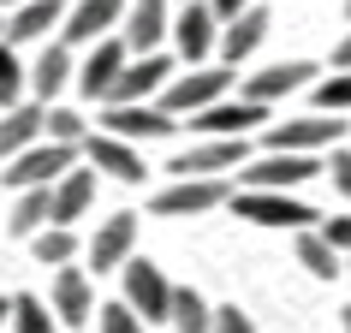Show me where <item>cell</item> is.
<instances>
[{"mask_svg":"<svg viewBox=\"0 0 351 333\" xmlns=\"http://www.w3.org/2000/svg\"><path fill=\"white\" fill-rule=\"evenodd\" d=\"M30 250H36L42 268H66V262L77 256V232H72V226H54V221H48L36 238H30Z\"/></svg>","mask_w":351,"mask_h":333,"instance_id":"27","label":"cell"},{"mask_svg":"<svg viewBox=\"0 0 351 333\" xmlns=\"http://www.w3.org/2000/svg\"><path fill=\"white\" fill-rule=\"evenodd\" d=\"M101 131L137 143V137H173L179 119H173L161 101H101Z\"/></svg>","mask_w":351,"mask_h":333,"instance_id":"6","label":"cell"},{"mask_svg":"<svg viewBox=\"0 0 351 333\" xmlns=\"http://www.w3.org/2000/svg\"><path fill=\"white\" fill-rule=\"evenodd\" d=\"M351 108V72H333L315 84V113H346Z\"/></svg>","mask_w":351,"mask_h":333,"instance_id":"33","label":"cell"},{"mask_svg":"<svg viewBox=\"0 0 351 333\" xmlns=\"http://www.w3.org/2000/svg\"><path fill=\"white\" fill-rule=\"evenodd\" d=\"M72 72H77V66H72V48H66V42H48V48H42V60L30 66V84H24V90H30V101L54 108V95L72 84Z\"/></svg>","mask_w":351,"mask_h":333,"instance_id":"21","label":"cell"},{"mask_svg":"<svg viewBox=\"0 0 351 333\" xmlns=\"http://www.w3.org/2000/svg\"><path fill=\"white\" fill-rule=\"evenodd\" d=\"M95 333H143V315L131 310L125 297H119V304H101V310H95Z\"/></svg>","mask_w":351,"mask_h":333,"instance_id":"32","label":"cell"},{"mask_svg":"<svg viewBox=\"0 0 351 333\" xmlns=\"http://www.w3.org/2000/svg\"><path fill=\"white\" fill-rule=\"evenodd\" d=\"M226 203H232V214L250 221V226H286V232H304V226L322 221L310 203H298L292 190H232Z\"/></svg>","mask_w":351,"mask_h":333,"instance_id":"2","label":"cell"},{"mask_svg":"<svg viewBox=\"0 0 351 333\" xmlns=\"http://www.w3.org/2000/svg\"><path fill=\"white\" fill-rule=\"evenodd\" d=\"M131 250H137V214H131V208H119V214H108V221L95 226V238H90V268H95V274H113V268H125Z\"/></svg>","mask_w":351,"mask_h":333,"instance_id":"18","label":"cell"},{"mask_svg":"<svg viewBox=\"0 0 351 333\" xmlns=\"http://www.w3.org/2000/svg\"><path fill=\"white\" fill-rule=\"evenodd\" d=\"M268 12H262V6H244L239 18H226V30H221V42H215V48H221V60L226 66H244V60L256 54L262 42H268Z\"/></svg>","mask_w":351,"mask_h":333,"instance_id":"20","label":"cell"},{"mask_svg":"<svg viewBox=\"0 0 351 333\" xmlns=\"http://www.w3.org/2000/svg\"><path fill=\"white\" fill-rule=\"evenodd\" d=\"M131 0H72L66 6V24H60V42L66 48H90V42L113 36L119 30V18H125Z\"/></svg>","mask_w":351,"mask_h":333,"instance_id":"11","label":"cell"},{"mask_svg":"<svg viewBox=\"0 0 351 333\" xmlns=\"http://www.w3.org/2000/svg\"><path fill=\"white\" fill-rule=\"evenodd\" d=\"M95 203V166L90 173H77V166H66L54 179V226H77L84 214H90Z\"/></svg>","mask_w":351,"mask_h":333,"instance_id":"24","label":"cell"},{"mask_svg":"<svg viewBox=\"0 0 351 333\" xmlns=\"http://www.w3.org/2000/svg\"><path fill=\"white\" fill-rule=\"evenodd\" d=\"M298 262H304L315 280H333V274H339V250H333L315 226H304V232H298Z\"/></svg>","mask_w":351,"mask_h":333,"instance_id":"28","label":"cell"},{"mask_svg":"<svg viewBox=\"0 0 351 333\" xmlns=\"http://www.w3.org/2000/svg\"><path fill=\"white\" fill-rule=\"evenodd\" d=\"M315 77L310 60H280V66H262V72L239 77V95H250V101H262V108H274V101H286L292 90H304Z\"/></svg>","mask_w":351,"mask_h":333,"instance_id":"17","label":"cell"},{"mask_svg":"<svg viewBox=\"0 0 351 333\" xmlns=\"http://www.w3.org/2000/svg\"><path fill=\"white\" fill-rule=\"evenodd\" d=\"M339 113H304V119H286V125H262V143L268 149H298V155H322V149L339 143Z\"/></svg>","mask_w":351,"mask_h":333,"instance_id":"10","label":"cell"},{"mask_svg":"<svg viewBox=\"0 0 351 333\" xmlns=\"http://www.w3.org/2000/svg\"><path fill=\"white\" fill-rule=\"evenodd\" d=\"M215 42H221V18L208 12V0H185L179 12H173V48L185 66H203L215 54Z\"/></svg>","mask_w":351,"mask_h":333,"instance_id":"13","label":"cell"},{"mask_svg":"<svg viewBox=\"0 0 351 333\" xmlns=\"http://www.w3.org/2000/svg\"><path fill=\"white\" fill-rule=\"evenodd\" d=\"M167 77H173V60H167L161 48H155V54H131L125 72L113 77L108 101H155V95L167 90Z\"/></svg>","mask_w":351,"mask_h":333,"instance_id":"16","label":"cell"},{"mask_svg":"<svg viewBox=\"0 0 351 333\" xmlns=\"http://www.w3.org/2000/svg\"><path fill=\"white\" fill-rule=\"evenodd\" d=\"M48 310H54L60 321H66V328H84V321L95 315V292H90V274L66 262V268L54 274V297H48Z\"/></svg>","mask_w":351,"mask_h":333,"instance_id":"19","label":"cell"},{"mask_svg":"<svg viewBox=\"0 0 351 333\" xmlns=\"http://www.w3.org/2000/svg\"><path fill=\"white\" fill-rule=\"evenodd\" d=\"M6 321H12V297H0V328H6Z\"/></svg>","mask_w":351,"mask_h":333,"instance_id":"39","label":"cell"},{"mask_svg":"<svg viewBox=\"0 0 351 333\" xmlns=\"http://www.w3.org/2000/svg\"><path fill=\"white\" fill-rule=\"evenodd\" d=\"M125 60H131V48L119 36H101V42H90V60L72 72V84H77V95L84 101H108V90H113V77L125 72Z\"/></svg>","mask_w":351,"mask_h":333,"instance_id":"15","label":"cell"},{"mask_svg":"<svg viewBox=\"0 0 351 333\" xmlns=\"http://www.w3.org/2000/svg\"><path fill=\"white\" fill-rule=\"evenodd\" d=\"M226 90H232V72H226V66H191L185 77H167L161 108L173 113V119H191V113H203L208 101H221Z\"/></svg>","mask_w":351,"mask_h":333,"instance_id":"3","label":"cell"},{"mask_svg":"<svg viewBox=\"0 0 351 333\" xmlns=\"http://www.w3.org/2000/svg\"><path fill=\"white\" fill-rule=\"evenodd\" d=\"M12 333H60V315L42 304V297L19 292L12 297Z\"/></svg>","mask_w":351,"mask_h":333,"instance_id":"29","label":"cell"},{"mask_svg":"<svg viewBox=\"0 0 351 333\" xmlns=\"http://www.w3.org/2000/svg\"><path fill=\"white\" fill-rule=\"evenodd\" d=\"M333 72H351V36L339 42V48H333Z\"/></svg>","mask_w":351,"mask_h":333,"instance_id":"38","label":"cell"},{"mask_svg":"<svg viewBox=\"0 0 351 333\" xmlns=\"http://www.w3.org/2000/svg\"><path fill=\"white\" fill-rule=\"evenodd\" d=\"M322 173H328V179H333V190H339V197L351 203V149H339V143H333V149H328V166H322Z\"/></svg>","mask_w":351,"mask_h":333,"instance_id":"34","label":"cell"},{"mask_svg":"<svg viewBox=\"0 0 351 333\" xmlns=\"http://www.w3.org/2000/svg\"><path fill=\"white\" fill-rule=\"evenodd\" d=\"M244 6H250V0H208V12H215V18H239V12H244Z\"/></svg>","mask_w":351,"mask_h":333,"instance_id":"37","label":"cell"},{"mask_svg":"<svg viewBox=\"0 0 351 333\" xmlns=\"http://www.w3.org/2000/svg\"><path fill=\"white\" fill-rule=\"evenodd\" d=\"M66 24V0H24V6H12L6 12V42L19 48V42H42L48 30H60Z\"/></svg>","mask_w":351,"mask_h":333,"instance_id":"22","label":"cell"},{"mask_svg":"<svg viewBox=\"0 0 351 333\" xmlns=\"http://www.w3.org/2000/svg\"><path fill=\"white\" fill-rule=\"evenodd\" d=\"M226 197H232L226 173H215V179H179V185H167L161 197H155V214H161V221H191V214L221 208Z\"/></svg>","mask_w":351,"mask_h":333,"instance_id":"9","label":"cell"},{"mask_svg":"<svg viewBox=\"0 0 351 333\" xmlns=\"http://www.w3.org/2000/svg\"><path fill=\"white\" fill-rule=\"evenodd\" d=\"M66 166H77V149L72 143H30L19 149L12 161H6V173H0V185H12V190H30V185H54Z\"/></svg>","mask_w":351,"mask_h":333,"instance_id":"5","label":"cell"},{"mask_svg":"<svg viewBox=\"0 0 351 333\" xmlns=\"http://www.w3.org/2000/svg\"><path fill=\"white\" fill-rule=\"evenodd\" d=\"M42 137H54V143H84L90 137V125H84V113H72V108H48L42 113Z\"/></svg>","mask_w":351,"mask_h":333,"instance_id":"30","label":"cell"},{"mask_svg":"<svg viewBox=\"0 0 351 333\" xmlns=\"http://www.w3.org/2000/svg\"><path fill=\"white\" fill-rule=\"evenodd\" d=\"M0 36H6V12H0Z\"/></svg>","mask_w":351,"mask_h":333,"instance_id":"41","label":"cell"},{"mask_svg":"<svg viewBox=\"0 0 351 333\" xmlns=\"http://www.w3.org/2000/svg\"><path fill=\"white\" fill-rule=\"evenodd\" d=\"M256 125H268V108L250 95H221L203 113H191V131H203V137H250Z\"/></svg>","mask_w":351,"mask_h":333,"instance_id":"8","label":"cell"},{"mask_svg":"<svg viewBox=\"0 0 351 333\" xmlns=\"http://www.w3.org/2000/svg\"><path fill=\"white\" fill-rule=\"evenodd\" d=\"M119 274H125V304L143 315V328H149V321H167V304H173V280H167L149 256H125V268H119Z\"/></svg>","mask_w":351,"mask_h":333,"instance_id":"7","label":"cell"},{"mask_svg":"<svg viewBox=\"0 0 351 333\" xmlns=\"http://www.w3.org/2000/svg\"><path fill=\"white\" fill-rule=\"evenodd\" d=\"M346 274H351V262H346Z\"/></svg>","mask_w":351,"mask_h":333,"instance_id":"45","label":"cell"},{"mask_svg":"<svg viewBox=\"0 0 351 333\" xmlns=\"http://www.w3.org/2000/svg\"><path fill=\"white\" fill-rule=\"evenodd\" d=\"M346 18H351V0H346Z\"/></svg>","mask_w":351,"mask_h":333,"instance_id":"43","label":"cell"},{"mask_svg":"<svg viewBox=\"0 0 351 333\" xmlns=\"http://www.w3.org/2000/svg\"><path fill=\"white\" fill-rule=\"evenodd\" d=\"M48 221H54V185H30V190H19V208H12L6 232L12 238H36Z\"/></svg>","mask_w":351,"mask_h":333,"instance_id":"25","label":"cell"},{"mask_svg":"<svg viewBox=\"0 0 351 333\" xmlns=\"http://www.w3.org/2000/svg\"><path fill=\"white\" fill-rule=\"evenodd\" d=\"M12 6H24V0H0V12H12Z\"/></svg>","mask_w":351,"mask_h":333,"instance_id":"40","label":"cell"},{"mask_svg":"<svg viewBox=\"0 0 351 333\" xmlns=\"http://www.w3.org/2000/svg\"><path fill=\"white\" fill-rule=\"evenodd\" d=\"M346 333H351V310H346Z\"/></svg>","mask_w":351,"mask_h":333,"instance_id":"42","label":"cell"},{"mask_svg":"<svg viewBox=\"0 0 351 333\" xmlns=\"http://www.w3.org/2000/svg\"><path fill=\"white\" fill-rule=\"evenodd\" d=\"M167 321H173V333H215V310L197 297V286H173Z\"/></svg>","mask_w":351,"mask_h":333,"instance_id":"26","label":"cell"},{"mask_svg":"<svg viewBox=\"0 0 351 333\" xmlns=\"http://www.w3.org/2000/svg\"><path fill=\"white\" fill-rule=\"evenodd\" d=\"M315 173H322V161H315V155H298V149H268V155H250L232 179H239V190H298V185H310Z\"/></svg>","mask_w":351,"mask_h":333,"instance_id":"1","label":"cell"},{"mask_svg":"<svg viewBox=\"0 0 351 333\" xmlns=\"http://www.w3.org/2000/svg\"><path fill=\"white\" fill-rule=\"evenodd\" d=\"M173 36V0H131L125 18H119V42L131 54H155Z\"/></svg>","mask_w":351,"mask_h":333,"instance_id":"14","label":"cell"},{"mask_svg":"<svg viewBox=\"0 0 351 333\" xmlns=\"http://www.w3.org/2000/svg\"><path fill=\"white\" fill-rule=\"evenodd\" d=\"M24 84H30V77H24V66H19V48L0 36V108L24 101Z\"/></svg>","mask_w":351,"mask_h":333,"instance_id":"31","label":"cell"},{"mask_svg":"<svg viewBox=\"0 0 351 333\" xmlns=\"http://www.w3.org/2000/svg\"><path fill=\"white\" fill-rule=\"evenodd\" d=\"M77 155L95 166V173H108V179H119V185H143L149 179V166L143 155L125 143V137H113V131H90L84 143H77Z\"/></svg>","mask_w":351,"mask_h":333,"instance_id":"12","label":"cell"},{"mask_svg":"<svg viewBox=\"0 0 351 333\" xmlns=\"http://www.w3.org/2000/svg\"><path fill=\"white\" fill-rule=\"evenodd\" d=\"M42 101H12V108H0V161H12L19 149L42 143Z\"/></svg>","mask_w":351,"mask_h":333,"instance_id":"23","label":"cell"},{"mask_svg":"<svg viewBox=\"0 0 351 333\" xmlns=\"http://www.w3.org/2000/svg\"><path fill=\"white\" fill-rule=\"evenodd\" d=\"M215 333H256V328H250V315H244L239 304H221V310H215Z\"/></svg>","mask_w":351,"mask_h":333,"instance_id":"36","label":"cell"},{"mask_svg":"<svg viewBox=\"0 0 351 333\" xmlns=\"http://www.w3.org/2000/svg\"><path fill=\"white\" fill-rule=\"evenodd\" d=\"M250 161V137H203L197 149H179L167 173H179V179H215V173H239Z\"/></svg>","mask_w":351,"mask_h":333,"instance_id":"4","label":"cell"},{"mask_svg":"<svg viewBox=\"0 0 351 333\" xmlns=\"http://www.w3.org/2000/svg\"><path fill=\"white\" fill-rule=\"evenodd\" d=\"M173 6H185V0H173Z\"/></svg>","mask_w":351,"mask_h":333,"instance_id":"44","label":"cell"},{"mask_svg":"<svg viewBox=\"0 0 351 333\" xmlns=\"http://www.w3.org/2000/svg\"><path fill=\"white\" fill-rule=\"evenodd\" d=\"M315 232H322V238H328L339 256H351V214H333V221H322Z\"/></svg>","mask_w":351,"mask_h":333,"instance_id":"35","label":"cell"}]
</instances>
